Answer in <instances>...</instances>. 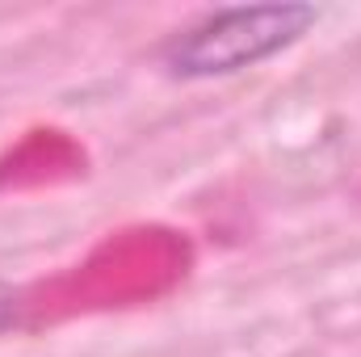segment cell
<instances>
[{"label": "cell", "mask_w": 361, "mask_h": 357, "mask_svg": "<svg viewBox=\"0 0 361 357\" xmlns=\"http://www.w3.org/2000/svg\"><path fill=\"white\" fill-rule=\"evenodd\" d=\"M319 21L315 4H235L202 17L180 38L169 42L164 63L180 80H206V76H231L240 68H252L298 42Z\"/></svg>", "instance_id": "cell-1"}, {"label": "cell", "mask_w": 361, "mask_h": 357, "mask_svg": "<svg viewBox=\"0 0 361 357\" xmlns=\"http://www.w3.org/2000/svg\"><path fill=\"white\" fill-rule=\"evenodd\" d=\"M17 320H21V290L0 282V332H8Z\"/></svg>", "instance_id": "cell-2"}]
</instances>
